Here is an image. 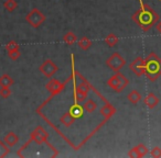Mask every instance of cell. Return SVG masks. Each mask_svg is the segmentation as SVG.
<instances>
[{"label":"cell","mask_w":161,"mask_h":158,"mask_svg":"<svg viewBox=\"0 0 161 158\" xmlns=\"http://www.w3.org/2000/svg\"><path fill=\"white\" fill-rule=\"evenodd\" d=\"M10 153V147L3 142V140H0V158H5Z\"/></svg>","instance_id":"21"},{"label":"cell","mask_w":161,"mask_h":158,"mask_svg":"<svg viewBox=\"0 0 161 158\" xmlns=\"http://www.w3.org/2000/svg\"><path fill=\"white\" fill-rule=\"evenodd\" d=\"M148 148L146 145L143 144H139L137 146H135L134 148H131L128 151V157H137V158H142L145 157L148 154Z\"/></svg>","instance_id":"9"},{"label":"cell","mask_w":161,"mask_h":158,"mask_svg":"<svg viewBox=\"0 0 161 158\" xmlns=\"http://www.w3.org/2000/svg\"><path fill=\"white\" fill-rule=\"evenodd\" d=\"M106 66L109 67L113 71H119L124 66L126 65V59L120 55L119 53H114L112 54L109 58H107L105 62Z\"/></svg>","instance_id":"6"},{"label":"cell","mask_w":161,"mask_h":158,"mask_svg":"<svg viewBox=\"0 0 161 158\" xmlns=\"http://www.w3.org/2000/svg\"><path fill=\"white\" fill-rule=\"evenodd\" d=\"M127 99L130 103H132V104H137V103L142 99V97H141L140 92H139L138 90H131V91L127 94Z\"/></svg>","instance_id":"16"},{"label":"cell","mask_w":161,"mask_h":158,"mask_svg":"<svg viewBox=\"0 0 161 158\" xmlns=\"http://www.w3.org/2000/svg\"><path fill=\"white\" fill-rule=\"evenodd\" d=\"M99 113H101V115L103 116L104 119H106V120L108 121L115 113H116V108H115L112 103H109L107 101V102H105V104L101 108Z\"/></svg>","instance_id":"10"},{"label":"cell","mask_w":161,"mask_h":158,"mask_svg":"<svg viewBox=\"0 0 161 158\" xmlns=\"http://www.w3.org/2000/svg\"><path fill=\"white\" fill-rule=\"evenodd\" d=\"M83 107H84V109H85V111L87 112V113L93 114L97 110L98 104H97V102L94 100V99L90 98V99H86V100L84 101Z\"/></svg>","instance_id":"13"},{"label":"cell","mask_w":161,"mask_h":158,"mask_svg":"<svg viewBox=\"0 0 161 158\" xmlns=\"http://www.w3.org/2000/svg\"><path fill=\"white\" fill-rule=\"evenodd\" d=\"M47 20L45 14H43L39 9H32L29 13L25 16V21L31 25L32 28H40L42 23Z\"/></svg>","instance_id":"4"},{"label":"cell","mask_w":161,"mask_h":158,"mask_svg":"<svg viewBox=\"0 0 161 158\" xmlns=\"http://www.w3.org/2000/svg\"><path fill=\"white\" fill-rule=\"evenodd\" d=\"M3 142L8 145L9 147H14V145H17V143L19 142V136L17 135L14 132H8L3 137Z\"/></svg>","instance_id":"12"},{"label":"cell","mask_w":161,"mask_h":158,"mask_svg":"<svg viewBox=\"0 0 161 158\" xmlns=\"http://www.w3.org/2000/svg\"><path fill=\"white\" fill-rule=\"evenodd\" d=\"M159 1H161V0H159Z\"/></svg>","instance_id":"27"},{"label":"cell","mask_w":161,"mask_h":158,"mask_svg":"<svg viewBox=\"0 0 161 158\" xmlns=\"http://www.w3.org/2000/svg\"><path fill=\"white\" fill-rule=\"evenodd\" d=\"M129 69L138 77L145 75V58L138 56L129 64Z\"/></svg>","instance_id":"8"},{"label":"cell","mask_w":161,"mask_h":158,"mask_svg":"<svg viewBox=\"0 0 161 158\" xmlns=\"http://www.w3.org/2000/svg\"><path fill=\"white\" fill-rule=\"evenodd\" d=\"M11 89L10 87H0V97L3 99H8L11 96Z\"/></svg>","instance_id":"22"},{"label":"cell","mask_w":161,"mask_h":158,"mask_svg":"<svg viewBox=\"0 0 161 158\" xmlns=\"http://www.w3.org/2000/svg\"><path fill=\"white\" fill-rule=\"evenodd\" d=\"M47 137H49V133L42 127V125H38L36 129L32 131L30 134V142L36 143V145H43L47 144Z\"/></svg>","instance_id":"5"},{"label":"cell","mask_w":161,"mask_h":158,"mask_svg":"<svg viewBox=\"0 0 161 158\" xmlns=\"http://www.w3.org/2000/svg\"><path fill=\"white\" fill-rule=\"evenodd\" d=\"M61 84H62V83H61L58 79L51 78V79H50V80L45 84V89H47V91H50V94H51V92H54L55 90H58V88H60Z\"/></svg>","instance_id":"14"},{"label":"cell","mask_w":161,"mask_h":158,"mask_svg":"<svg viewBox=\"0 0 161 158\" xmlns=\"http://www.w3.org/2000/svg\"><path fill=\"white\" fill-rule=\"evenodd\" d=\"M14 78L10 77L8 74H3L0 77V87H11V86H14Z\"/></svg>","instance_id":"17"},{"label":"cell","mask_w":161,"mask_h":158,"mask_svg":"<svg viewBox=\"0 0 161 158\" xmlns=\"http://www.w3.org/2000/svg\"><path fill=\"white\" fill-rule=\"evenodd\" d=\"M118 41H119V38H118V36H117L116 34L109 33V34H108V35L105 38L104 42H105L106 44L108 45V46L113 47V46H115V45H116L117 43H118Z\"/></svg>","instance_id":"19"},{"label":"cell","mask_w":161,"mask_h":158,"mask_svg":"<svg viewBox=\"0 0 161 158\" xmlns=\"http://www.w3.org/2000/svg\"><path fill=\"white\" fill-rule=\"evenodd\" d=\"M145 76L151 83L161 76V58L154 52H151L145 58Z\"/></svg>","instance_id":"2"},{"label":"cell","mask_w":161,"mask_h":158,"mask_svg":"<svg viewBox=\"0 0 161 158\" xmlns=\"http://www.w3.org/2000/svg\"><path fill=\"white\" fill-rule=\"evenodd\" d=\"M159 102H160V100H159V98L153 94V92L148 94L147 97L143 99V103H145L149 109H154V108L159 104Z\"/></svg>","instance_id":"11"},{"label":"cell","mask_w":161,"mask_h":158,"mask_svg":"<svg viewBox=\"0 0 161 158\" xmlns=\"http://www.w3.org/2000/svg\"><path fill=\"white\" fill-rule=\"evenodd\" d=\"M7 53H8V57H9L10 59H12V60H17L21 56L20 49H14V51L7 52Z\"/></svg>","instance_id":"24"},{"label":"cell","mask_w":161,"mask_h":158,"mask_svg":"<svg viewBox=\"0 0 161 158\" xmlns=\"http://www.w3.org/2000/svg\"><path fill=\"white\" fill-rule=\"evenodd\" d=\"M3 7H5V9L7 10L8 12H14V10L17 9V7H18V3H17L16 0H6L5 3H3Z\"/></svg>","instance_id":"20"},{"label":"cell","mask_w":161,"mask_h":158,"mask_svg":"<svg viewBox=\"0 0 161 158\" xmlns=\"http://www.w3.org/2000/svg\"><path fill=\"white\" fill-rule=\"evenodd\" d=\"M92 41L87 38V36H83V38H80V40H77V45L80 49H83V51H88L92 46Z\"/></svg>","instance_id":"15"},{"label":"cell","mask_w":161,"mask_h":158,"mask_svg":"<svg viewBox=\"0 0 161 158\" xmlns=\"http://www.w3.org/2000/svg\"><path fill=\"white\" fill-rule=\"evenodd\" d=\"M154 28H156L157 32L161 34V20H159L158 22L156 23V25H154Z\"/></svg>","instance_id":"26"},{"label":"cell","mask_w":161,"mask_h":158,"mask_svg":"<svg viewBox=\"0 0 161 158\" xmlns=\"http://www.w3.org/2000/svg\"><path fill=\"white\" fill-rule=\"evenodd\" d=\"M139 1H140V0H139Z\"/></svg>","instance_id":"28"},{"label":"cell","mask_w":161,"mask_h":158,"mask_svg":"<svg viewBox=\"0 0 161 158\" xmlns=\"http://www.w3.org/2000/svg\"><path fill=\"white\" fill-rule=\"evenodd\" d=\"M77 40L78 38H77V36H76V34L73 33L72 31L65 33L64 36H63V42L69 45H73V44H75V43H77Z\"/></svg>","instance_id":"18"},{"label":"cell","mask_w":161,"mask_h":158,"mask_svg":"<svg viewBox=\"0 0 161 158\" xmlns=\"http://www.w3.org/2000/svg\"><path fill=\"white\" fill-rule=\"evenodd\" d=\"M39 71L42 74L44 77L52 78L58 71V67L52 59H45L42 64L39 66Z\"/></svg>","instance_id":"7"},{"label":"cell","mask_w":161,"mask_h":158,"mask_svg":"<svg viewBox=\"0 0 161 158\" xmlns=\"http://www.w3.org/2000/svg\"><path fill=\"white\" fill-rule=\"evenodd\" d=\"M131 20L142 32H148L154 28L156 23L160 20V17L150 6L140 3V8L131 16Z\"/></svg>","instance_id":"1"},{"label":"cell","mask_w":161,"mask_h":158,"mask_svg":"<svg viewBox=\"0 0 161 158\" xmlns=\"http://www.w3.org/2000/svg\"><path fill=\"white\" fill-rule=\"evenodd\" d=\"M150 155L154 158H160L161 157V148L159 146H154L153 148L150 150Z\"/></svg>","instance_id":"25"},{"label":"cell","mask_w":161,"mask_h":158,"mask_svg":"<svg viewBox=\"0 0 161 158\" xmlns=\"http://www.w3.org/2000/svg\"><path fill=\"white\" fill-rule=\"evenodd\" d=\"M128 85H129V79L125 77L120 71H116L115 75H113L107 80V86L117 94L123 91Z\"/></svg>","instance_id":"3"},{"label":"cell","mask_w":161,"mask_h":158,"mask_svg":"<svg viewBox=\"0 0 161 158\" xmlns=\"http://www.w3.org/2000/svg\"><path fill=\"white\" fill-rule=\"evenodd\" d=\"M14 49H20V45H19L18 42L16 41H10L6 44V51L10 52V51H14Z\"/></svg>","instance_id":"23"}]
</instances>
